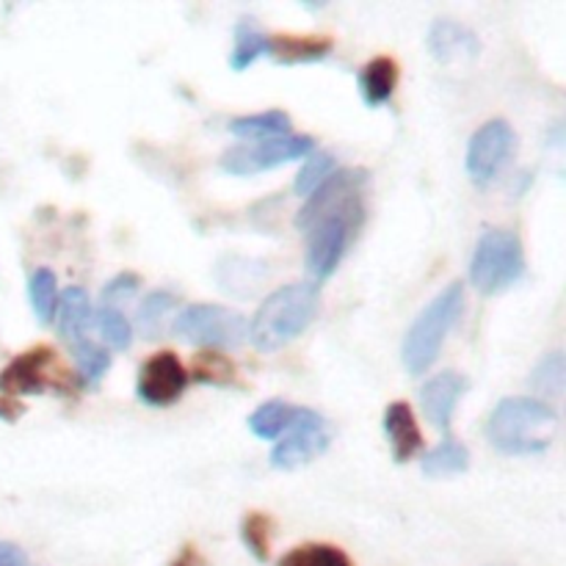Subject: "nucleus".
Returning a JSON list of instances; mask_svg holds the SVG:
<instances>
[{"instance_id":"nucleus-13","label":"nucleus","mask_w":566,"mask_h":566,"mask_svg":"<svg viewBox=\"0 0 566 566\" xmlns=\"http://www.w3.org/2000/svg\"><path fill=\"white\" fill-rule=\"evenodd\" d=\"M385 434L396 464L412 462L423 451V434H420L418 420H415L412 407L407 401H392L385 409Z\"/></svg>"},{"instance_id":"nucleus-7","label":"nucleus","mask_w":566,"mask_h":566,"mask_svg":"<svg viewBox=\"0 0 566 566\" xmlns=\"http://www.w3.org/2000/svg\"><path fill=\"white\" fill-rule=\"evenodd\" d=\"M517 153V133L506 119H490L470 136L468 158H464V169H468L470 180L479 188H486L503 169L509 160Z\"/></svg>"},{"instance_id":"nucleus-26","label":"nucleus","mask_w":566,"mask_h":566,"mask_svg":"<svg viewBox=\"0 0 566 566\" xmlns=\"http://www.w3.org/2000/svg\"><path fill=\"white\" fill-rule=\"evenodd\" d=\"M241 539L258 562H269L271 539H274V520L263 512L247 514L241 523Z\"/></svg>"},{"instance_id":"nucleus-2","label":"nucleus","mask_w":566,"mask_h":566,"mask_svg":"<svg viewBox=\"0 0 566 566\" xmlns=\"http://www.w3.org/2000/svg\"><path fill=\"white\" fill-rule=\"evenodd\" d=\"M321 307V291L315 282H291L269 293L249 324V340L258 352H280L310 329Z\"/></svg>"},{"instance_id":"nucleus-22","label":"nucleus","mask_w":566,"mask_h":566,"mask_svg":"<svg viewBox=\"0 0 566 566\" xmlns=\"http://www.w3.org/2000/svg\"><path fill=\"white\" fill-rule=\"evenodd\" d=\"M269 55V33L260 31L249 20L238 22L235 25V44L230 53V70L232 72H247L249 66L258 59Z\"/></svg>"},{"instance_id":"nucleus-23","label":"nucleus","mask_w":566,"mask_h":566,"mask_svg":"<svg viewBox=\"0 0 566 566\" xmlns=\"http://www.w3.org/2000/svg\"><path fill=\"white\" fill-rule=\"evenodd\" d=\"M177 296L169 291H153L144 296L136 310V326L144 337H158L164 332L166 318L175 313Z\"/></svg>"},{"instance_id":"nucleus-6","label":"nucleus","mask_w":566,"mask_h":566,"mask_svg":"<svg viewBox=\"0 0 566 566\" xmlns=\"http://www.w3.org/2000/svg\"><path fill=\"white\" fill-rule=\"evenodd\" d=\"M315 153V138L310 136H282L269 142H241L221 155L219 166L224 175L232 177H254L263 171L285 166L291 160H304Z\"/></svg>"},{"instance_id":"nucleus-11","label":"nucleus","mask_w":566,"mask_h":566,"mask_svg":"<svg viewBox=\"0 0 566 566\" xmlns=\"http://www.w3.org/2000/svg\"><path fill=\"white\" fill-rule=\"evenodd\" d=\"M55 352L50 346H36L20 354L0 370V392L3 396H39L48 390V368L53 365Z\"/></svg>"},{"instance_id":"nucleus-25","label":"nucleus","mask_w":566,"mask_h":566,"mask_svg":"<svg viewBox=\"0 0 566 566\" xmlns=\"http://www.w3.org/2000/svg\"><path fill=\"white\" fill-rule=\"evenodd\" d=\"M276 566H354V564L340 547L313 542V545H302L287 551Z\"/></svg>"},{"instance_id":"nucleus-21","label":"nucleus","mask_w":566,"mask_h":566,"mask_svg":"<svg viewBox=\"0 0 566 566\" xmlns=\"http://www.w3.org/2000/svg\"><path fill=\"white\" fill-rule=\"evenodd\" d=\"M531 390L539 396V401H558L566 390V359L564 352L545 354V357L536 363V368L531 370L528 379Z\"/></svg>"},{"instance_id":"nucleus-30","label":"nucleus","mask_w":566,"mask_h":566,"mask_svg":"<svg viewBox=\"0 0 566 566\" xmlns=\"http://www.w3.org/2000/svg\"><path fill=\"white\" fill-rule=\"evenodd\" d=\"M188 379L199 381V385H230L235 379V368H232V363L227 357L208 352L193 359V368L188 374Z\"/></svg>"},{"instance_id":"nucleus-28","label":"nucleus","mask_w":566,"mask_h":566,"mask_svg":"<svg viewBox=\"0 0 566 566\" xmlns=\"http://www.w3.org/2000/svg\"><path fill=\"white\" fill-rule=\"evenodd\" d=\"M70 352H72V359H75L77 370H81V376L86 381H92V385L103 379V376L111 370V354L105 352L103 346H97L94 340H88V337L86 340L72 343Z\"/></svg>"},{"instance_id":"nucleus-10","label":"nucleus","mask_w":566,"mask_h":566,"mask_svg":"<svg viewBox=\"0 0 566 566\" xmlns=\"http://www.w3.org/2000/svg\"><path fill=\"white\" fill-rule=\"evenodd\" d=\"M468 390V376H462L459 370H442V374L431 376V379L420 387V409H423L426 420L448 437L453 412H457L459 401H462V396Z\"/></svg>"},{"instance_id":"nucleus-24","label":"nucleus","mask_w":566,"mask_h":566,"mask_svg":"<svg viewBox=\"0 0 566 566\" xmlns=\"http://www.w3.org/2000/svg\"><path fill=\"white\" fill-rule=\"evenodd\" d=\"M28 298L39 324H50L59 304V280L50 269H36L28 280Z\"/></svg>"},{"instance_id":"nucleus-31","label":"nucleus","mask_w":566,"mask_h":566,"mask_svg":"<svg viewBox=\"0 0 566 566\" xmlns=\"http://www.w3.org/2000/svg\"><path fill=\"white\" fill-rule=\"evenodd\" d=\"M138 285H142V280H138V274H133V271H122V274H116L114 280L105 282L103 307H116V302L130 298L133 293L138 291Z\"/></svg>"},{"instance_id":"nucleus-19","label":"nucleus","mask_w":566,"mask_h":566,"mask_svg":"<svg viewBox=\"0 0 566 566\" xmlns=\"http://www.w3.org/2000/svg\"><path fill=\"white\" fill-rule=\"evenodd\" d=\"M420 470L426 479H453V475H464L470 470V451L453 437H446L437 448L423 453L420 459Z\"/></svg>"},{"instance_id":"nucleus-5","label":"nucleus","mask_w":566,"mask_h":566,"mask_svg":"<svg viewBox=\"0 0 566 566\" xmlns=\"http://www.w3.org/2000/svg\"><path fill=\"white\" fill-rule=\"evenodd\" d=\"M180 340L193 343V346L213 348H238L249 337V321L241 313L221 304H191L182 310L171 324Z\"/></svg>"},{"instance_id":"nucleus-12","label":"nucleus","mask_w":566,"mask_h":566,"mask_svg":"<svg viewBox=\"0 0 566 566\" xmlns=\"http://www.w3.org/2000/svg\"><path fill=\"white\" fill-rule=\"evenodd\" d=\"M426 48H429L431 59L440 61L442 66L468 64V61L479 59L481 42L470 28L459 25V22L440 17L431 22L429 36H426Z\"/></svg>"},{"instance_id":"nucleus-33","label":"nucleus","mask_w":566,"mask_h":566,"mask_svg":"<svg viewBox=\"0 0 566 566\" xmlns=\"http://www.w3.org/2000/svg\"><path fill=\"white\" fill-rule=\"evenodd\" d=\"M22 412H25L22 403L11 401V398H0V420H3V423H17V420L22 418Z\"/></svg>"},{"instance_id":"nucleus-17","label":"nucleus","mask_w":566,"mask_h":566,"mask_svg":"<svg viewBox=\"0 0 566 566\" xmlns=\"http://www.w3.org/2000/svg\"><path fill=\"white\" fill-rule=\"evenodd\" d=\"M398 77H401V70H398V61L390 59V55H376L368 64H363L357 75L363 103L368 108H381L385 103H390L392 94H396Z\"/></svg>"},{"instance_id":"nucleus-27","label":"nucleus","mask_w":566,"mask_h":566,"mask_svg":"<svg viewBox=\"0 0 566 566\" xmlns=\"http://www.w3.org/2000/svg\"><path fill=\"white\" fill-rule=\"evenodd\" d=\"M337 171V160L332 153H310L307 158H304L302 169H298L296 175V182H293V191L298 193V197H310V193L315 191V188L321 186V182L326 180L329 175H335Z\"/></svg>"},{"instance_id":"nucleus-20","label":"nucleus","mask_w":566,"mask_h":566,"mask_svg":"<svg viewBox=\"0 0 566 566\" xmlns=\"http://www.w3.org/2000/svg\"><path fill=\"white\" fill-rule=\"evenodd\" d=\"M298 409L302 407H291L287 401H265L249 415V431H252L258 440L265 442H276L280 437L287 434L293 423L298 418Z\"/></svg>"},{"instance_id":"nucleus-34","label":"nucleus","mask_w":566,"mask_h":566,"mask_svg":"<svg viewBox=\"0 0 566 566\" xmlns=\"http://www.w3.org/2000/svg\"><path fill=\"white\" fill-rule=\"evenodd\" d=\"M169 566H205V562H202V556L197 553V547L186 545V547H182L180 556H177Z\"/></svg>"},{"instance_id":"nucleus-18","label":"nucleus","mask_w":566,"mask_h":566,"mask_svg":"<svg viewBox=\"0 0 566 566\" xmlns=\"http://www.w3.org/2000/svg\"><path fill=\"white\" fill-rule=\"evenodd\" d=\"M230 136L241 142H269V138H282L293 133V122L285 111H265V114L238 116L227 122Z\"/></svg>"},{"instance_id":"nucleus-14","label":"nucleus","mask_w":566,"mask_h":566,"mask_svg":"<svg viewBox=\"0 0 566 566\" xmlns=\"http://www.w3.org/2000/svg\"><path fill=\"white\" fill-rule=\"evenodd\" d=\"M269 276V263L252 258H241V254H230L221 258L216 265V285L230 296L249 298Z\"/></svg>"},{"instance_id":"nucleus-32","label":"nucleus","mask_w":566,"mask_h":566,"mask_svg":"<svg viewBox=\"0 0 566 566\" xmlns=\"http://www.w3.org/2000/svg\"><path fill=\"white\" fill-rule=\"evenodd\" d=\"M0 566H31L28 556L14 542H0Z\"/></svg>"},{"instance_id":"nucleus-29","label":"nucleus","mask_w":566,"mask_h":566,"mask_svg":"<svg viewBox=\"0 0 566 566\" xmlns=\"http://www.w3.org/2000/svg\"><path fill=\"white\" fill-rule=\"evenodd\" d=\"M94 326H97L103 340L108 343L114 352H127V348H130L133 326L116 307H99L97 313H94Z\"/></svg>"},{"instance_id":"nucleus-16","label":"nucleus","mask_w":566,"mask_h":566,"mask_svg":"<svg viewBox=\"0 0 566 566\" xmlns=\"http://www.w3.org/2000/svg\"><path fill=\"white\" fill-rule=\"evenodd\" d=\"M59 315H55V324H59V335L66 343L86 340L88 329L94 326V310L88 302V293L83 287L72 285L64 293H59V304H55Z\"/></svg>"},{"instance_id":"nucleus-9","label":"nucleus","mask_w":566,"mask_h":566,"mask_svg":"<svg viewBox=\"0 0 566 566\" xmlns=\"http://www.w3.org/2000/svg\"><path fill=\"white\" fill-rule=\"evenodd\" d=\"M191 379L175 352H158L138 368L136 396L147 407H171L182 398Z\"/></svg>"},{"instance_id":"nucleus-1","label":"nucleus","mask_w":566,"mask_h":566,"mask_svg":"<svg viewBox=\"0 0 566 566\" xmlns=\"http://www.w3.org/2000/svg\"><path fill=\"white\" fill-rule=\"evenodd\" d=\"M558 412L539 398L512 396L495 403L486 418V440L506 457H534L553 446Z\"/></svg>"},{"instance_id":"nucleus-8","label":"nucleus","mask_w":566,"mask_h":566,"mask_svg":"<svg viewBox=\"0 0 566 566\" xmlns=\"http://www.w3.org/2000/svg\"><path fill=\"white\" fill-rule=\"evenodd\" d=\"M329 442L332 434L324 415L315 412V409L302 407L298 409L296 423L287 429L285 437L276 440L269 459L276 470H298L304 468V464L313 462V459H318L321 453H326Z\"/></svg>"},{"instance_id":"nucleus-3","label":"nucleus","mask_w":566,"mask_h":566,"mask_svg":"<svg viewBox=\"0 0 566 566\" xmlns=\"http://www.w3.org/2000/svg\"><path fill=\"white\" fill-rule=\"evenodd\" d=\"M464 313V285L462 282H451L442 293H437L423 313L415 318V324L407 329L401 346V359L407 374L423 376L431 365L440 357L442 346H446L448 335L453 326L459 324Z\"/></svg>"},{"instance_id":"nucleus-4","label":"nucleus","mask_w":566,"mask_h":566,"mask_svg":"<svg viewBox=\"0 0 566 566\" xmlns=\"http://www.w3.org/2000/svg\"><path fill=\"white\" fill-rule=\"evenodd\" d=\"M525 274V249L514 230L490 227L475 241L470 258V285L481 296H495L517 285Z\"/></svg>"},{"instance_id":"nucleus-15","label":"nucleus","mask_w":566,"mask_h":566,"mask_svg":"<svg viewBox=\"0 0 566 566\" xmlns=\"http://www.w3.org/2000/svg\"><path fill=\"white\" fill-rule=\"evenodd\" d=\"M329 36H296V33H276L269 36V55L282 66H298V64H318L332 55Z\"/></svg>"}]
</instances>
